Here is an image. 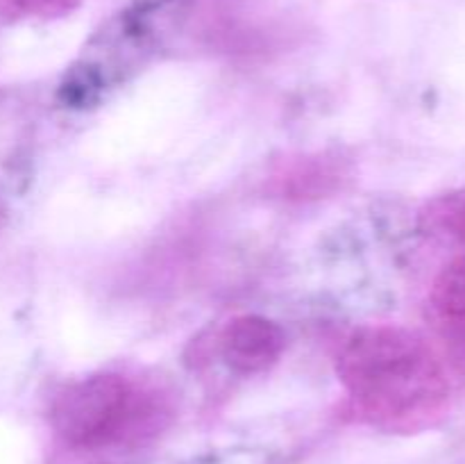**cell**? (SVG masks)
<instances>
[{
  "label": "cell",
  "mask_w": 465,
  "mask_h": 464,
  "mask_svg": "<svg viewBox=\"0 0 465 464\" xmlns=\"http://www.w3.org/2000/svg\"><path fill=\"white\" fill-rule=\"evenodd\" d=\"M0 217H3V203H0Z\"/></svg>",
  "instance_id": "8"
},
{
  "label": "cell",
  "mask_w": 465,
  "mask_h": 464,
  "mask_svg": "<svg viewBox=\"0 0 465 464\" xmlns=\"http://www.w3.org/2000/svg\"><path fill=\"white\" fill-rule=\"evenodd\" d=\"M286 348V335L275 321L259 314L236 317L223 328L221 355L241 376L268 371Z\"/></svg>",
  "instance_id": "3"
},
{
  "label": "cell",
  "mask_w": 465,
  "mask_h": 464,
  "mask_svg": "<svg viewBox=\"0 0 465 464\" xmlns=\"http://www.w3.org/2000/svg\"><path fill=\"white\" fill-rule=\"evenodd\" d=\"M431 309L448 332L465 339V253L457 255L436 276Z\"/></svg>",
  "instance_id": "5"
},
{
  "label": "cell",
  "mask_w": 465,
  "mask_h": 464,
  "mask_svg": "<svg viewBox=\"0 0 465 464\" xmlns=\"http://www.w3.org/2000/svg\"><path fill=\"white\" fill-rule=\"evenodd\" d=\"M339 378L361 412L389 426H425L448 409L450 376L434 346L400 326L354 332L339 353Z\"/></svg>",
  "instance_id": "1"
},
{
  "label": "cell",
  "mask_w": 465,
  "mask_h": 464,
  "mask_svg": "<svg viewBox=\"0 0 465 464\" xmlns=\"http://www.w3.org/2000/svg\"><path fill=\"white\" fill-rule=\"evenodd\" d=\"M80 0H0V14L7 18H54L77 7Z\"/></svg>",
  "instance_id": "7"
},
{
  "label": "cell",
  "mask_w": 465,
  "mask_h": 464,
  "mask_svg": "<svg viewBox=\"0 0 465 464\" xmlns=\"http://www.w3.org/2000/svg\"><path fill=\"white\" fill-rule=\"evenodd\" d=\"M153 396L130 378L100 373L64 387L50 419L66 444L100 449L148 430L159 417Z\"/></svg>",
  "instance_id": "2"
},
{
  "label": "cell",
  "mask_w": 465,
  "mask_h": 464,
  "mask_svg": "<svg viewBox=\"0 0 465 464\" xmlns=\"http://www.w3.org/2000/svg\"><path fill=\"white\" fill-rule=\"evenodd\" d=\"M341 182V166L322 155L300 157L275 173V189L282 198L312 200L331 194Z\"/></svg>",
  "instance_id": "4"
},
{
  "label": "cell",
  "mask_w": 465,
  "mask_h": 464,
  "mask_svg": "<svg viewBox=\"0 0 465 464\" xmlns=\"http://www.w3.org/2000/svg\"><path fill=\"white\" fill-rule=\"evenodd\" d=\"M425 218L431 232L465 248V187L431 200Z\"/></svg>",
  "instance_id": "6"
}]
</instances>
